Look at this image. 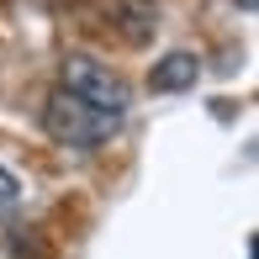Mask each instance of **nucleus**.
I'll list each match as a JSON object with an SVG mask.
<instances>
[{"label":"nucleus","instance_id":"obj_1","mask_svg":"<svg viewBox=\"0 0 259 259\" xmlns=\"http://www.w3.org/2000/svg\"><path fill=\"white\" fill-rule=\"evenodd\" d=\"M58 90L74 96L79 106H90L96 116H111V122H122L127 106H133L127 79L116 74L111 64H101L96 53H64L58 58Z\"/></svg>","mask_w":259,"mask_h":259},{"label":"nucleus","instance_id":"obj_2","mask_svg":"<svg viewBox=\"0 0 259 259\" xmlns=\"http://www.w3.org/2000/svg\"><path fill=\"white\" fill-rule=\"evenodd\" d=\"M42 127H48L53 143L64 148H96L111 138V116H96L90 106H79L74 96H64V90H48V101H42Z\"/></svg>","mask_w":259,"mask_h":259},{"label":"nucleus","instance_id":"obj_3","mask_svg":"<svg viewBox=\"0 0 259 259\" xmlns=\"http://www.w3.org/2000/svg\"><path fill=\"white\" fill-rule=\"evenodd\" d=\"M196 74H201L196 53H164L159 64L148 69V85H154V90H191Z\"/></svg>","mask_w":259,"mask_h":259},{"label":"nucleus","instance_id":"obj_4","mask_svg":"<svg viewBox=\"0 0 259 259\" xmlns=\"http://www.w3.org/2000/svg\"><path fill=\"white\" fill-rule=\"evenodd\" d=\"M122 37L127 42H148V32L159 27V11H154V0H122Z\"/></svg>","mask_w":259,"mask_h":259},{"label":"nucleus","instance_id":"obj_5","mask_svg":"<svg viewBox=\"0 0 259 259\" xmlns=\"http://www.w3.org/2000/svg\"><path fill=\"white\" fill-rule=\"evenodd\" d=\"M16 191H21V185H16V175H11V169H0V211L16 201Z\"/></svg>","mask_w":259,"mask_h":259}]
</instances>
